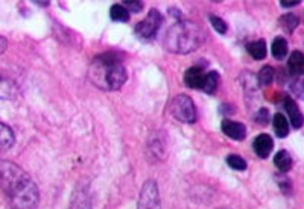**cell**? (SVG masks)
<instances>
[{
  "mask_svg": "<svg viewBox=\"0 0 304 209\" xmlns=\"http://www.w3.org/2000/svg\"><path fill=\"white\" fill-rule=\"evenodd\" d=\"M0 189L13 209H35L40 192L31 176L14 162L0 159Z\"/></svg>",
  "mask_w": 304,
  "mask_h": 209,
  "instance_id": "1",
  "label": "cell"
},
{
  "mask_svg": "<svg viewBox=\"0 0 304 209\" xmlns=\"http://www.w3.org/2000/svg\"><path fill=\"white\" fill-rule=\"evenodd\" d=\"M128 73L117 53L107 52L93 59L90 65V80L99 88L114 91L126 82Z\"/></svg>",
  "mask_w": 304,
  "mask_h": 209,
  "instance_id": "2",
  "label": "cell"
},
{
  "mask_svg": "<svg viewBox=\"0 0 304 209\" xmlns=\"http://www.w3.org/2000/svg\"><path fill=\"white\" fill-rule=\"evenodd\" d=\"M205 38L207 35L202 26L192 20H183L169 28L163 44L171 53L187 55L198 50L204 44Z\"/></svg>",
  "mask_w": 304,
  "mask_h": 209,
  "instance_id": "3",
  "label": "cell"
},
{
  "mask_svg": "<svg viewBox=\"0 0 304 209\" xmlns=\"http://www.w3.org/2000/svg\"><path fill=\"white\" fill-rule=\"evenodd\" d=\"M171 113L172 116L187 125H192L196 122V108L193 100L186 95V94H180L175 95L171 101Z\"/></svg>",
  "mask_w": 304,
  "mask_h": 209,
  "instance_id": "4",
  "label": "cell"
},
{
  "mask_svg": "<svg viewBox=\"0 0 304 209\" xmlns=\"http://www.w3.org/2000/svg\"><path fill=\"white\" fill-rule=\"evenodd\" d=\"M163 25V16L159 10H150L149 14L146 16L144 20H141L140 23H137L135 26V35L140 40L149 41V40H154L157 32L160 31Z\"/></svg>",
  "mask_w": 304,
  "mask_h": 209,
  "instance_id": "5",
  "label": "cell"
},
{
  "mask_svg": "<svg viewBox=\"0 0 304 209\" xmlns=\"http://www.w3.org/2000/svg\"><path fill=\"white\" fill-rule=\"evenodd\" d=\"M138 209H162L160 195L156 180H147L138 195Z\"/></svg>",
  "mask_w": 304,
  "mask_h": 209,
  "instance_id": "6",
  "label": "cell"
},
{
  "mask_svg": "<svg viewBox=\"0 0 304 209\" xmlns=\"http://www.w3.org/2000/svg\"><path fill=\"white\" fill-rule=\"evenodd\" d=\"M70 209H92V195L87 183H78L71 194Z\"/></svg>",
  "mask_w": 304,
  "mask_h": 209,
  "instance_id": "7",
  "label": "cell"
},
{
  "mask_svg": "<svg viewBox=\"0 0 304 209\" xmlns=\"http://www.w3.org/2000/svg\"><path fill=\"white\" fill-rule=\"evenodd\" d=\"M222 132L235 141H242L247 137V128L245 125L239 122H232V120H223L222 122Z\"/></svg>",
  "mask_w": 304,
  "mask_h": 209,
  "instance_id": "8",
  "label": "cell"
},
{
  "mask_svg": "<svg viewBox=\"0 0 304 209\" xmlns=\"http://www.w3.org/2000/svg\"><path fill=\"white\" fill-rule=\"evenodd\" d=\"M253 149H254V152H256V155H257L259 158L266 159V158L271 155L272 149H274V141H272V138H271L268 134H260V135L254 140Z\"/></svg>",
  "mask_w": 304,
  "mask_h": 209,
  "instance_id": "9",
  "label": "cell"
},
{
  "mask_svg": "<svg viewBox=\"0 0 304 209\" xmlns=\"http://www.w3.org/2000/svg\"><path fill=\"white\" fill-rule=\"evenodd\" d=\"M284 110H286V113L289 116V120H290L292 126L295 129L302 128L304 117H302V114H301V111L298 108V104L295 103V100L292 97H284Z\"/></svg>",
  "mask_w": 304,
  "mask_h": 209,
  "instance_id": "10",
  "label": "cell"
},
{
  "mask_svg": "<svg viewBox=\"0 0 304 209\" xmlns=\"http://www.w3.org/2000/svg\"><path fill=\"white\" fill-rule=\"evenodd\" d=\"M205 73L201 67H190L184 73V83L192 89H202Z\"/></svg>",
  "mask_w": 304,
  "mask_h": 209,
  "instance_id": "11",
  "label": "cell"
},
{
  "mask_svg": "<svg viewBox=\"0 0 304 209\" xmlns=\"http://www.w3.org/2000/svg\"><path fill=\"white\" fill-rule=\"evenodd\" d=\"M17 95H19L17 85L13 80L0 76V100H13Z\"/></svg>",
  "mask_w": 304,
  "mask_h": 209,
  "instance_id": "12",
  "label": "cell"
},
{
  "mask_svg": "<svg viewBox=\"0 0 304 209\" xmlns=\"http://www.w3.org/2000/svg\"><path fill=\"white\" fill-rule=\"evenodd\" d=\"M16 143V135L14 131L5 125L0 123V150H10Z\"/></svg>",
  "mask_w": 304,
  "mask_h": 209,
  "instance_id": "13",
  "label": "cell"
},
{
  "mask_svg": "<svg viewBox=\"0 0 304 209\" xmlns=\"http://www.w3.org/2000/svg\"><path fill=\"white\" fill-rule=\"evenodd\" d=\"M287 67L293 76L302 74L304 73V55L298 50L292 52V55L289 56V61H287Z\"/></svg>",
  "mask_w": 304,
  "mask_h": 209,
  "instance_id": "14",
  "label": "cell"
},
{
  "mask_svg": "<svg viewBox=\"0 0 304 209\" xmlns=\"http://www.w3.org/2000/svg\"><path fill=\"white\" fill-rule=\"evenodd\" d=\"M272 126H274V132L278 138H284L289 134V125L286 122V117L283 114H275L272 119Z\"/></svg>",
  "mask_w": 304,
  "mask_h": 209,
  "instance_id": "15",
  "label": "cell"
},
{
  "mask_svg": "<svg viewBox=\"0 0 304 209\" xmlns=\"http://www.w3.org/2000/svg\"><path fill=\"white\" fill-rule=\"evenodd\" d=\"M247 50H248V53H250L254 59H257V61L266 58V43H265L263 40H257V41L250 43L248 47H247Z\"/></svg>",
  "mask_w": 304,
  "mask_h": 209,
  "instance_id": "16",
  "label": "cell"
},
{
  "mask_svg": "<svg viewBox=\"0 0 304 209\" xmlns=\"http://www.w3.org/2000/svg\"><path fill=\"white\" fill-rule=\"evenodd\" d=\"M274 164L280 171H289L292 167V158L286 150H280L274 156Z\"/></svg>",
  "mask_w": 304,
  "mask_h": 209,
  "instance_id": "17",
  "label": "cell"
},
{
  "mask_svg": "<svg viewBox=\"0 0 304 209\" xmlns=\"http://www.w3.org/2000/svg\"><path fill=\"white\" fill-rule=\"evenodd\" d=\"M271 50H272V56H274L275 59H283V58H286V55H287V41H286L283 37H277V38L272 41Z\"/></svg>",
  "mask_w": 304,
  "mask_h": 209,
  "instance_id": "18",
  "label": "cell"
},
{
  "mask_svg": "<svg viewBox=\"0 0 304 209\" xmlns=\"http://www.w3.org/2000/svg\"><path fill=\"white\" fill-rule=\"evenodd\" d=\"M219 85V74L216 71H210L205 73V79H204V85H202V91L207 94H213L216 92Z\"/></svg>",
  "mask_w": 304,
  "mask_h": 209,
  "instance_id": "19",
  "label": "cell"
},
{
  "mask_svg": "<svg viewBox=\"0 0 304 209\" xmlns=\"http://www.w3.org/2000/svg\"><path fill=\"white\" fill-rule=\"evenodd\" d=\"M110 16L114 22H129V13L123 5H113L110 10Z\"/></svg>",
  "mask_w": 304,
  "mask_h": 209,
  "instance_id": "20",
  "label": "cell"
},
{
  "mask_svg": "<svg viewBox=\"0 0 304 209\" xmlns=\"http://www.w3.org/2000/svg\"><path fill=\"white\" fill-rule=\"evenodd\" d=\"M274 76H275L274 68H272V67H269V65H265V67H263V68L259 71L257 82H259V85H262V86H268V85H271V83H272Z\"/></svg>",
  "mask_w": 304,
  "mask_h": 209,
  "instance_id": "21",
  "label": "cell"
},
{
  "mask_svg": "<svg viewBox=\"0 0 304 209\" xmlns=\"http://www.w3.org/2000/svg\"><path fill=\"white\" fill-rule=\"evenodd\" d=\"M280 25L284 31L293 32V29L298 28V25H299V19L295 14H286L280 19Z\"/></svg>",
  "mask_w": 304,
  "mask_h": 209,
  "instance_id": "22",
  "label": "cell"
},
{
  "mask_svg": "<svg viewBox=\"0 0 304 209\" xmlns=\"http://www.w3.org/2000/svg\"><path fill=\"white\" fill-rule=\"evenodd\" d=\"M226 164L230 165L233 170H238V171H244L247 170V161L239 156V155H230L226 158Z\"/></svg>",
  "mask_w": 304,
  "mask_h": 209,
  "instance_id": "23",
  "label": "cell"
},
{
  "mask_svg": "<svg viewBox=\"0 0 304 209\" xmlns=\"http://www.w3.org/2000/svg\"><path fill=\"white\" fill-rule=\"evenodd\" d=\"M210 23H211V26L214 28V31H216L217 34H220V35L226 34L228 26H226V23H225L220 17H217V16H210Z\"/></svg>",
  "mask_w": 304,
  "mask_h": 209,
  "instance_id": "24",
  "label": "cell"
},
{
  "mask_svg": "<svg viewBox=\"0 0 304 209\" xmlns=\"http://www.w3.org/2000/svg\"><path fill=\"white\" fill-rule=\"evenodd\" d=\"M150 150H152V153H154L157 158H163V155H165V152H166L163 141H162V140H157V138L150 140Z\"/></svg>",
  "mask_w": 304,
  "mask_h": 209,
  "instance_id": "25",
  "label": "cell"
},
{
  "mask_svg": "<svg viewBox=\"0 0 304 209\" xmlns=\"http://www.w3.org/2000/svg\"><path fill=\"white\" fill-rule=\"evenodd\" d=\"M125 5V8L128 10V13L131 11V13H134V14H137V13H140L141 10H143V4L141 2H137V0H126V2H123Z\"/></svg>",
  "mask_w": 304,
  "mask_h": 209,
  "instance_id": "26",
  "label": "cell"
},
{
  "mask_svg": "<svg viewBox=\"0 0 304 209\" xmlns=\"http://www.w3.org/2000/svg\"><path fill=\"white\" fill-rule=\"evenodd\" d=\"M292 91L299 97V98H304V80L302 79H296L292 85H290Z\"/></svg>",
  "mask_w": 304,
  "mask_h": 209,
  "instance_id": "27",
  "label": "cell"
},
{
  "mask_svg": "<svg viewBox=\"0 0 304 209\" xmlns=\"http://www.w3.org/2000/svg\"><path fill=\"white\" fill-rule=\"evenodd\" d=\"M268 110H260L259 111V114H257V117H256V122L257 123H260V125H265L266 122H268Z\"/></svg>",
  "mask_w": 304,
  "mask_h": 209,
  "instance_id": "28",
  "label": "cell"
},
{
  "mask_svg": "<svg viewBox=\"0 0 304 209\" xmlns=\"http://www.w3.org/2000/svg\"><path fill=\"white\" fill-rule=\"evenodd\" d=\"M280 4H281L283 8H292V7L299 5V0H281Z\"/></svg>",
  "mask_w": 304,
  "mask_h": 209,
  "instance_id": "29",
  "label": "cell"
},
{
  "mask_svg": "<svg viewBox=\"0 0 304 209\" xmlns=\"http://www.w3.org/2000/svg\"><path fill=\"white\" fill-rule=\"evenodd\" d=\"M7 47H8V41H7V38L0 35V55H2V53L7 50Z\"/></svg>",
  "mask_w": 304,
  "mask_h": 209,
  "instance_id": "30",
  "label": "cell"
},
{
  "mask_svg": "<svg viewBox=\"0 0 304 209\" xmlns=\"http://www.w3.org/2000/svg\"><path fill=\"white\" fill-rule=\"evenodd\" d=\"M219 209H226V207H219Z\"/></svg>",
  "mask_w": 304,
  "mask_h": 209,
  "instance_id": "31",
  "label": "cell"
}]
</instances>
